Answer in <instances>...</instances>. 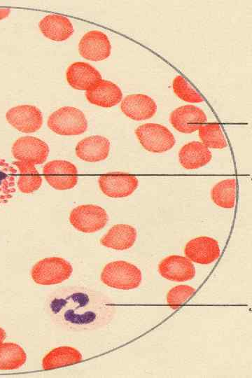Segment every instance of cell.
<instances>
[{
    "mask_svg": "<svg viewBox=\"0 0 252 378\" xmlns=\"http://www.w3.org/2000/svg\"><path fill=\"white\" fill-rule=\"evenodd\" d=\"M46 309L51 320L74 331L98 330L114 318L115 305L104 293L85 286H66L51 293Z\"/></svg>",
    "mask_w": 252,
    "mask_h": 378,
    "instance_id": "1",
    "label": "cell"
},
{
    "mask_svg": "<svg viewBox=\"0 0 252 378\" xmlns=\"http://www.w3.org/2000/svg\"><path fill=\"white\" fill-rule=\"evenodd\" d=\"M102 282L111 288L118 290L137 288L142 281V273L135 265L115 260L104 265L100 274Z\"/></svg>",
    "mask_w": 252,
    "mask_h": 378,
    "instance_id": "2",
    "label": "cell"
},
{
    "mask_svg": "<svg viewBox=\"0 0 252 378\" xmlns=\"http://www.w3.org/2000/svg\"><path fill=\"white\" fill-rule=\"evenodd\" d=\"M73 273L69 262L61 257H49L36 262L31 270L32 280L38 285L59 284L69 279Z\"/></svg>",
    "mask_w": 252,
    "mask_h": 378,
    "instance_id": "3",
    "label": "cell"
},
{
    "mask_svg": "<svg viewBox=\"0 0 252 378\" xmlns=\"http://www.w3.org/2000/svg\"><path fill=\"white\" fill-rule=\"evenodd\" d=\"M47 125L53 132L64 136L79 135L88 129L85 114L72 106H64L54 111L48 117Z\"/></svg>",
    "mask_w": 252,
    "mask_h": 378,
    "instance_id": "4",
    "label": "cell"
},
{
    "mask_svg": "<svg viewBox=\"0 0 252 378\" xmlns=\"http://www.w3.org/2000/svg\"><path fill=\"white\" fill-rule=\"evenodd\" d=\"M136 136L141 146L153 153H162L171 150L176 144L172 132L165 126L148 122L135 130Z\"/></svg>",
    "mask_w": 252,
    "mask_h": 378,
    "instance_id": "5",
    "label": "cell"
},
{
    "mask_svg": "<svg viewBox=\"0 0 252 378\" xmlns=\"http://www.w3.org/2000/svg\"><path fill=\"white\" fill-rule=\"evenodd\" d=\"M106 211L95 204H83L73 209L69 214L71 225L83 233H94L103 229L108 221Z\"/></svg>",
    "mask_w": 252,
    "mask_h": 378,
    "instance_id": "6",
    "label": "cell"
},
{
    "mask_svg": "<svg viewBox=\"0 0 252 378\" xmlns=\"http://www.w3.org/2000/svg\"><path fill=\"white\" fill-rule=\"evenodd\" d=\"M46 181L53 188L59 190L71 189L78 182V171L75 164L62 160L47 162L43 168Z\"/></svg>",
    "mask_w": 252,
    "mask_h": 378,
    "instance_id": "7",
    "label": "cell"
},
{
    "mask_svg": "<svg viewBox=\"0 0 252 378\" xmlns=\"http://www.w3.org/2000/svg\"><path fill=\"white\" fill-rule=\"evenodd\" d=\"M100 190L107 197L122 198L131 195L139 186L136 176L120 172H109L98 178Z\"/></svg>",
    "mask_w": 252,
    "mask_h": 378,
    "instance_id": "8",
    "label": "cell"
},
{
    "mask_svg": "<svg viewBox=\"0 0 252 378\" xmlns=\"http://www.w3.org/2000/svg\"><path fill=\"white\" fill-rule=\"evenodd\" d=\"M12 153L18 161L34 165L43 163L48 155L49 147L41 139L26 136L18 139L13 144Z\"/></svg>",
    "mask_w": 252,
    "mask_h": 378,
    "instance_id": "9",
    "label": "cell"
},
{
    "mask_svg": "<svg viewBox=\"0 0 252 378\" xmlns=\"http://www.w3.org/2000/svg\"><path fill=\"white\" fill-rule=\"evenodd\" d=\"M8 122L23 133H32L41 129L43 125L42 113L32 105H18L10 108L6 113Z\"/></svg>",
    "mask_w": 252,
    "mask_h": 378,
    "instance_id": "10",
    "label": "cell"
},
{
    "mask_svg": "<svg viewBox=\"0 0 252 378\" xmlns=\"http://www.w3.org/2000/svg\"><path fill=\"white\" fill-rule=\"evenodd\" d=\"M184 254L192 262L209 265L220 257V248L218 241L215 239L207 236H200L186 243Z\"/></svg>",
    "mask_w": 252,
    "mask_h": 378,
    "instance_id": "11",
    "label": "cell"
},
{
    "mask_svg": "<svg viewBox=\"0 0 252 378\" xmlns=\"http://www.w3.org/2000/svg\"><path fill=\"white\" fill-rule=\"evenodd\" d=\"M78 51L83 58L98 62L110 56L111 45L106 34L92 30L85 33L80 40Z\"/></svg>",
    "mask_w": 252,
    "mask_h": 378,
    "instance_id": "12",
    "label": "cell"
},
{
    "mask_svg": "<svg viewBox=\"0 0 252 378\" xmlns=\"http://www.w3.org/2000/svg\"><path fill=\"white\" fill-rule=\"evenodd\" d=\"M206 120V115L202 108L190 104L179 106L169 115L171 125L183 134H191L198 130Z\"/></svg>",
    "mask_w": 252,
    "mask_h": 378,
    "instance_id": "13",
    "label": "cell"
},
{
    "mask_svg": "<svg viewBox=\"0 0 252 378\" xmlns=\"http://www.w3.org/2000/svg\"><path fill=\"white\" fill-rule=\"evenodd\" d=\"M158 270L163 278L176 282L192 279L196 274L192 262L186 256L170 255L158 264Z\"/></svg>",
    "mask_w": 252,
    "mask_h": 378,
    "instance_id": "14",
    "label": "cell"
},
{
    "mask_svg": "<svg viewBox=\"0 0 252 378\" xmlns=\"http://www.w3.org/2000/svg\"><path fill=\"white\" fill-rule=\"evenodd\" d=\"M158 106L153 98L145 94H132L126 96L120 103L121 111L129 118L146 120L153 118Z\"/></svg>",
    "mask_w": 252,
    "mask_h": 378,
    "instance_id": "15",
    "label": "cell"
},
{
    "mask_svg": "<svg viewBox=\"0 0 252 378\" xmlns=\"http://www.w3.org/2000/svg\"><path fill=\"white\" fill-rule=\"evenodd\" d=\"M66 79L74 89L85 91L102 80L99 71L84 62H76L70 64L66 71Z\"/></svg>",
    "mask_w": 252,
    "mask_h": 378,
    "instance_id": "16",
    "label": "cell"
},
{
    "mask_svg": "<svg viewBox=\"0 0 252 378\" xmlns=\"http://www.w3.org/2000/svg\"><path fill=\"white\" fill-rule=\"evenodd\" d=\"M110 141L103 136L92 135L80 141L75 148L76 156L80 160L97 162L106 160L110 151Z\"/></svg>",
    "mask_w": 252,
    "mask_h": 378,
    "instance_id": "17",
    "label": "cell"
},
{
    "mask_svg": "<svg viewBox=\"0 0 252 378\" xmlns=\"http://www.w3.org/2000/svg\"><path fill=\"white\" fill-rule=\"evenodd\" d=\"M85 97L88 102L93 105L111 108L122 101V92L114 83L102 79L90 90L86 91Z\"/></svg>",
    "mask_w": 252,
    "mask_h": 378,
    "instance_id": "18",
    "label": "cell"
},
{
    "mask_svg": "<svg viewBox=\"0 0 252 378\" xmlns=\"http://www.w3.org/2000/svg\"><path fill=\"white\" fill-rule=\"evenodd\" d=\"M137 238L136 228L128 224H115L100 239V244L116 251L132 247Z\"/></svg>",
    "mask_w": 252,
    "mask_h": 378,
    "instance_id": "19",
    "label": "cell"
},
{
    "mask_svg": "<svg viewBox=\"0 0 252 378\" xmlns=\"http://www.w3.org/2000/svg\"><path fill=\"white\" fill-rule=\"evenodd\" d=\"M211 150L200 141H190L184 144L178 151V162L186 169H197L210 162Z\"/></svg>",
    "mask_w": 252,
    "mask_h": 378,
    "instance_id": "20",
    "label": "cell"
},
{
    "mask_svg": "<svg viewBox=\"0 0 252 378\" xmlns=\"http://www.w3.org/2000/svg\"><path fill=\"white\" fill-rule=\"evenodd\" d=\"M38 27L45 37L54 41H66L74 31L69 18L55 14L48 15L42 18Z\"/></svg>",
    "mask_w": 252,
    "mask_h": 378,
    "instance_id": "21",
    "label": "cell"
},
{
    "mask_svg": "<svg viewBox=\"0 0 252 378\" xmlns=\"http://www.w3.org/2000/svg\"><path fill=\"white\" fill-rule=\"evenodd\" d=\"M83 360L81 353L76 348L61 346L50 350L42 359L43 370H52L71 365Z\"/></svg>",
    "mask_w": 252,
    "mask_h": 378,
    "instance_id": "22",
    "label": "cell"
},
{
    "mask_svg": "<svg viewBox=\"0 0 252 378\" xmlns=\"http://www.w3.org/2000/svg\"><path fill=\"white\" fill-rule=\"evenodd\" d=\"M13 165L19 171L17 186L25 194H30L38 190L42 184V178L34 164L22 161H15Z\"/></svg>",
    "mask_w": 252,
    "mask_h": 378,
    "instance_id": "23",
    "label": "cell"
},
{
    "mask_svg": "<svg viewBox=\"0 0 252 378\" xmlns=\"http://www.w3.org/2000/svg\"><path fill=\"white\" fill-rule=\"evenodd\" d=\"M212 202L219 207L232 209L236 204L237 181L226 178L216 183L211 189Z\"/></svg>",
    "mask_w": 252,
    "mask_h": 378,
    "instance_id": "24",
    "label": "cell"
},
{
    "mask_svg": "<svg viewBox=\"0 0 252 378\" xmlns=\"http://www.w3.org/2000/svg\"><path fill=\"white\" fill-rule=\"evenodd\" d=\"M27 360L24 349L17 343L6 342L0 344V370H11L21 368Z\"/></svg>",
    "mask_w": 252,
    "mask_h": 378,
    "instance_id": "25",
    "label": "cell"
},
{
    "mask_svg": "<svg viewBox=\"0 0 252 378\" xmlns=\"http://www.w3.org/2000/svg\"><path fill=\"white\" fill-rule=\"evenodd\" d=\"M15 167L0 158V206H2L13 197L15 192Z\"/></svg>",
    "mask_w": 252,
    "mask_h": 378,
    "instance_id": "26",
    "label": "cell"
},
{
    "mask_svg": "<svg viewBox=\"0 0 252 378\" xmlns=\"http://www.w3.org/2000/svg\"><path fill=\"white\" fill-rule=\"evenodd\" d=\"M199 130V138L208 148L223 149L227 146V142L220 125L211 122L202 125Z\"/></svg>",
    "mask_w": 252,
    "mask_h": 378,
    "instance_id": "27",
    "label": "cell"
},
{
    "mask_svg": "<svg viewBox=\"0 0 252 378\" xmlns=\"http://www.w3.org/2000/svg\"><path fill=\"white\" fill-rule=\"evenodd\" d=\"M172 90L181 100L189 103H201L204 97L181 75L176 76L172 81Z\"/></svg>",
    "mask_w": 252,
    "mask_h": 378,
    "instance_id": "28",
    "label": "cell"
},
{
    "mask_svg": "<svg viewBox=\"0 0 252 378\" xmlns=\"http://www.w3.org/2000/svg\"><path fill=\"white\" fill-rule=\"evenodd\" d=\"M195 292L188 285H178L172 288L167 294V302L172 309H176L186 302Z\"/></svg>",
    "mask_w": 252,
    "mask_h": 378,
    "instance_id": "29",
    "label": "cell"
},
{
    "mask_svg": "<svg viewBox=\"0 0 252 378\" xmlns=\"http://www.w3.org/2000/svg\"><path fill=\"white\" fill-rule=\"evenodd\" d=\"M10 10L8 8H0V20L8 17Z\"/></svg>",
    "mask_w": 252,
    "mask_h": 378,
    "instance_id": "30",
    "label": "cell"
},
{
    "mask_svg": "<svg viewBox=\"0 0 252 378\" xmlns=\"http://www.w3.org/2000/svg\"><path fill=\"white\" fill-rule=\"evenodd\" d=\"M5 338H6V332L2 328L0 327V344L3 343Z\"/></svg>",
    "mask_w": 252,
    "mask_h": 378,
    "instance_id": "31",
    "label": "cell"
}]
</instances>
